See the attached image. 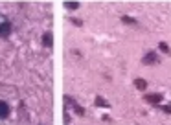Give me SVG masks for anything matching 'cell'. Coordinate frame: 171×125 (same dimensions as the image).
<instances>
[{"label": "cell", "mask_w": 171, "mask_h": 125, "mask_svg": "<svg viewBox=\"0 0 171 125\" xmlns=\"http://www.w3.org/2000/svg\"><path fill=\"white\" fill-rule=\"evenodd\" d=\"M74 109H76V112L79 114V116H83V114H85V109H83V107H79V105H74Z\"/></svg>", "instance_id": "8fae6325"}, {"label": "cell", "mask_w": 171, "mask_h": 125, "mask_svg": "<svg viewBox=\"0 0 171 125\" xmlns=\"http://www.w3.org/2000/svg\"><path fill=\"white\" fill-rule=\"evenodd\" d=\"M158 61V57H156V53L154 52H149V53H145V57L142 59V62L144 64H153V62Z\"/></svg>", "instance_id": "277c9868"}, {"label": "cell", "mask_w": 171, "mask_h": 125, "mask_svg": "<svg viewBox=\"0 0 171 125\" xmlns=\"http://www.w3.org/2000/svg\"><path fill=\"white\" fill-rule=\"evenodd\" d=\"M158 48H160V52H164V53H169V46H168L166 42H160V44H158Z\"/></svg>", "instance_id": "9c48e42d"}, {"label": "cell", "mask_w": 171, "mask_h": 125, "mask_svg": "<svg viewBox=\"0 0 171 125\" xmlns=\"http://www.w3.org/2000/svg\"><path fill=\"white\" fill-rule=\"evenodd\" d=\"M145 101L151 103V105H158L162 101V94H147V96H145Z\"/></svg>", "instance_id": "7a4b0ae2"}, {"label": "cell", "mask_w": 171, "mask_h": 125, "mask_svg": "<svg viewBox=\"0 0 171 125\" xmlns=\"http://www.w3.org/2000/svg\"><path fill=\"white\" fill-rule=\"evenodd\" d=\"M52 39H54V37H52V33H48V31H46V33H44V35H42V44H44V46H52Z\"/></svg>", "instance_id": "52a82bcc"}, {"label": "cell", "mask_w": 171, "mask_h": 125, "mask_svg": "<svg viewBox=\"0 0 171 125\" xmlns=\"http://www.w3.org/2000/svg\"><path fill=\"white\" fill-rule=\"evenodd\" d=\"M9 35H11V24L6 21V22L0 24V37H2V39H7Z\"/></svg>", "instance_id": "6da1fadb"}, {"label": "cell", "mask_w": 171, "mask_h": 125, "mask_svg": "<svg viewBox=\"0 0 171 125\" xmlns=\"http://www.w3.org/2000/svg\"><path fill=\"white\" fill-rule=\"evenodd\" d=\"M64 7H66V9H70V11H74V9H79V2L66 0V2H64Z\"/></svg>", "instance_id": "8992f818"}, {"label": "cell", "mask_w": 171, "mask_h": 125, "mask_svg": "<svg viewBox=\"0 0 171 125\" xmlns=\"http://www.w3.org/2000/svg\"><path fill=\"white\" fill-rule=\"evenodd\" d=\"M134 86H136L138 90H145V88H147V81L142 79V77H138V79H134Z\"/></svg>", "instance_id": "5b68a950"}, {"label": "cell", "mask_w": 171, "mask_h": 125, "mask_svg": "<svg viewBox=\"0 0 171 125\" xmlns=\"http://www.w3.org/2000/svg\"><path fill=\"white\" fill-rule=\"evenodd\" d=\"M70 22H72V24H76V26H81V24H83L79 19H70Z\"/></svg>", "instance_id": "7c38bea8"}, {"label": "cell", "mask_w": 171, "mask_h": 125, "mask_svg": "<svg viewBox=\"0 0 171 125\" xmlns=\"http://www.w3.org/2000/svg\"><path fill=\"white\" fill-rule=\"evenodd\" d=\"M121 22H123V24H131V26H138V21H134L133 17H127V15L121 17Z\"/></svg>", "instance_id": "ba28073f"}, {"label": "cell", "mask_w": 171, "mask_h": 125, "mask_svg": "<svg viewBox=\"0 0 171 125\" xmlns=\"http://www.w3.org/2000/svg\"><path fill=\"white\" fill-rule=\"evenodd\" d=\"M9 116V105L6 101H0V120H6Z\"/></svg>", "instance_id": "3957f363"}, {"label": "cell", "mask_w": 171, "mask_h": 125, "mask_svg": "<svg viewBox=\"0 0 171 125\" xmlns=\"http://www.w3.org/2000/svg\"><path fill=\"white\" fill-rule=\"evenodd\" d=\"M162 110H164V112H168V114H169V112H171V107H162Z\"/></svg>", "instance_id": "4fadbf2b"}, {"label": "cell", "mask_w": 171, "mask_h": 125, "mask_svg": "<svg viewBox=\"0 0 171 125\" xmlns=\"http://www.w3.org/2000/svg\"><path fill=\"white\" fill-rule=\"evenodd\" d=\"M96 105H99V107H107V101H105L103 98H96Z\"/></svg>", "instance_id": "30bf717a"}]
</instances>
